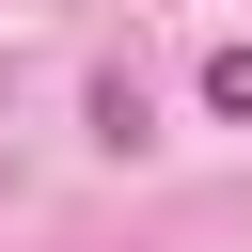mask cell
<instances>
[{
    "label": "cell",
    "mask_w": 252,
    "mask_h": 252,
    "mask_svg": "<svg viewBox=\"0 0 252 252\" xmlns=\"http://www.w3.org/2000/svg\"><path fill=\"white\" fill-rule=\"evenodd\" d=\"M205 110H220V126H252V47H220V63H205Z\"/></svg>",
    "instance_id": "cell-1"
}]
</instances>
